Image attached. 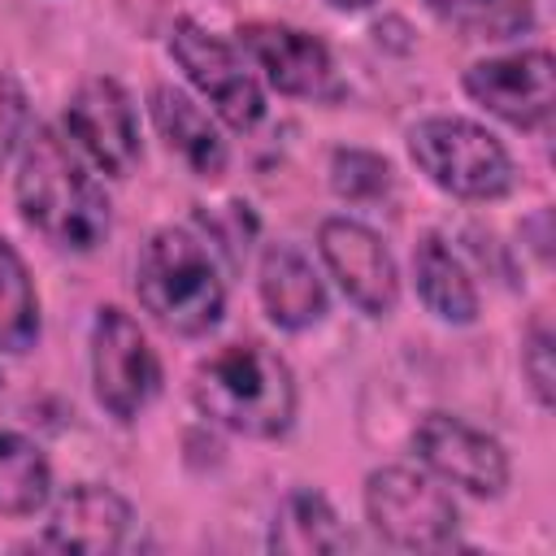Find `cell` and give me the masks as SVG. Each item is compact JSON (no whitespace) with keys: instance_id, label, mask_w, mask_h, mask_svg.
<instances>
[{"instance_id":"6da1fadb","label":"cell","mask_w":556,"mask_h":556,"mask_svg":"<svg viewBox=\"0 0 556 556\" xmlns=\"http://www.w3.org/2000/svg\"><path fill=\"white\" fill-rule=\"evenodd\" d=\"M13 195L22 222L61 252H96L109 235L104 187L83 169L70 139H61L52 126H35L22 139Z\"/></svg>"},{"instance_id":"7a4b0ae2","label":"cell","mask_w":556,"mask_h":556,"mask_svg":"<svg viewBox=\"0 0 556 556\" xmlns=\"http://www.w3.org/2000/svg\"><path fill=\"white\" fill-rule=\"evenodd\" d=\"M191 400L213 426L243 439H282L295 426L291 365L256 339L208 352L191 374Z\"/></svg>"},{"instance_id":"3957f363","label":"cell","mask_w":556,"mask_h":556,"mask_svg":"<svg viewBox=\"0 0 556 556\" xmlns=\"http://www.w3.org/2000/svg\"><path fill=\"white\" fill-rule=\"evenodd\" d=\"M135 295L156 326L182 339L208 334L226 308V282L213 252L182 226H165L143 243L135 265Z\"/></svg>"},{"instance_id":"277c9868","label":"cell","mask_w":556,"mask_h":556,"mask_svg":"<svg viewBox=\"0 0 556 556\" xmlns=\"http://www.w3.org/2000/svg\"><path fill=\"white\" fill-rule=\"evenodd\" d=\"M413 165L456 200H500L513 191V156L508 148L469 117H426L408 130Z\"/></svg>"},{"instance_id":"5b68a950","label":"cell","mask_w":556,"mask_h":556,"mask_svg":"<svg viewBox=\"0 0 556 556\" xmlns=\"http://www.w3.org/2000/svg\"><path fill=\"white\" fill-rule=\"evenodd\" d=\"M365 517L369 530L404 552H439L456 539L460 513L434 473L387 465L365 478Z\"/></svg>"},{"instance_id":"8992f818","label":"cell","mask_w":556,"mask_h":556,"mask_svg":"<svg viewBox=\"0 0 556 556\" xmlns=\"http://www.w3.org/2000/svg\"><path fill=\"white\" fill-rule=\"evenodd\" d=\"M91 387L117 421H135L161 391V361L148 334L117 304H104L91 321Z\"/></svg>"},{"instance_id":"52a82bcc","label":"cell","mask_w":556,"mask_h":556,"mask_svg":"<svg viewBox=\"0 0 556 556\" xmlns=\"http://www.w3.org/2000/svg\"><path fill=\"white\" fill-rule=\"evenodd\" d=\"M169 56L187 74V83L217 109V117L235 130H252L265 117V91L256 74L248 70V56H239L235 43L204 30L191 17H178L169 30Z\"/></svg>"},{"instance_id":"ba28073f","label":"cell","mask_w":556,"mask_h":556,"mask_svg":"<svg viewBox=\"0 0 556 556\" xmlns=\"http://www.w3.org/2000/svg\"><path fill=\"white\" fill-rule=\"evenodd\" d=\"M413 452L439 482H452L478 500H495L508 486L504 443L456 413H426L413 430Z\"/></svg>"},{"instance_id":"9c48e42d","label":"cell","mask_w":556,"mask_h":556,"mask_svg":"<svg viewBox=\"0 0 556 556\" xmlns=\"http://www.w3.org/2000/svg\"><path fill=\"white\" fill-rule=\"evenodd\" d=\"M239 48L278 96H291V100H339L343 96V78L334 70L330 48L300 26L248 22L239 26Z\"/></svg>"},{"instance_id":"30bf717a","label":"cell","mask_w":556,"mask_h":556,"mask_svg":"<svg viewBox=\"0 0 556 556\" xmlns=\"http://www.w3.org/2000/svg\"><path fill=\"white\" fill-rule=\"evenodd\" d=\"M317 252L339 282V291L365 313V317H387L400 304V269L391 248L352 217H326L317 226Z\"/></svg>"},{"instance_id":"8fae6325","label":"cell","mask_w":556,"mask_h":556,"mask_svg":"<svg viewBox=\"0 0 556 556\" xmlns=\"http://www.w3.org/2000/svg\"><path fill=\"white\" fill-rule=\"evenodd\" d=\"M552 74L556 70H552L547 48L486 56V61L465 70V96L517 130H543L552 122V109H556Z\"/></svg>"},{"instance_id":"7c38bea8","label":"cell","mask_w":556,"mask_h":556,"mask_svg":"<svg viewBox=\"0 0 556 556\" xmlns=\"http://www.w3.org/2000/svg\"><path fill=\"white\" fill-rule=\"evenodd\" d=\"M65 130L109 178H126L139 165V117L117 78H87L65 104Z\"/></svg>"},{"instance_id":"4fadbf2b","label":"cell","mask_w":556,"mask_h":556,"mask_svg":"<svg viewBox=\"0 0 556 556\" xmlns=\"http://www.w3.org/2000/svg\"><path fill=\"white\" fill-rule=\"evenodd\" d=\"M130 526H135V513L113 486L78 482L52 504L48 526H43V547H56V552H117V547H126Z\"/></svg>"},{"instance_id":"5bb4252c","label":"cell","mask_w":556,"mask_h":556,"mask_svg":"<svg viewBox=\"0 0 556 556\" xmlns=\"http://www.w3.org/2000/svg\"><path fill=\"white\" fill-rule=\"evenodd\" d=\"M256 291L278 330H308L326 317V282L295 243H269L256 269Z\"/></svg>"},{"instance_id":"9a60e30c","label":"cell","mask_w":556,"mask_h":556,"mask_svg":"<svg viewBox=\"0 0 556 556\" xmlns=\"http://www.w3.org/2000/svg\"><path fill=\"white\" fill-rule=\"evenodd\" d=\"M148 104H152V122H156L165 148H169L195 178H222L230 152H226V139H222L217 122H213L187 91H178V87H169V83H156L152 96H148Z\"/></svg>"},{"instance_id":"2e32d148","label":"cell","mask_w":556,"mask_h":556,"mask_svg":"<svg viewBox=\"0 0 556 556\" xmlns=\"http://www.w3.org/2000/svg\"><path fill=\"white\" fill-rule=\"evenodd\" d=\"M413 282L421 304L452 326H469L478 321V287L469 278V269L456 261V252L447 248L443 235H421L413 248Z\"/></svg>"},{"instance_id":"e0dca14e","label":"cell","mask_w":556,"mask_h":556,"mask_svg":"<svg viewBox=\"0 0 556 556\" xmlns=\"http://www.w3.org/2000/svg\"><path fill=\"white\" fill-rule=\"evenodd\" d=\"M269 547L274 552H291V556L343 552V547H352V534L343 530L339 513L330 508V500L321 491H291L274 513Z\"/></svg>"},{"instance_id":"ac0fdd59","label":"cell","mask_w":556,"mask_h":556,"mask_svg":"<svg viewBox=\"0 0 556 556\" xmlns=\"http://www.w3.org/2000/svg\"><path fill=\"white\" fill-rule=\"evenodd\" d=\"M52 495V465L43 447L0 426V517H35Z\"/></svg>"},{"instance_id":"d6986e66","label":"cell","mask_w":556,"mask_h":556,"mask_svg":"<svg viewBox=\"0 0 556 556\" xmlns=\"http://www.w3.org/2000/svg\"><path fill=\"white\" fill-rule=\"evenodd\" d=\"M39 343V295L22 252L0 235V352H30Z\"/></svg>"},{"instance_id":"ffe728a7","label":"cell","mask_w":556,"mask_h":556,"mask_svg":"<svg viewBox=\"0 0 556 556\" xmlns=\"http://www.w3.org/2000/svg\"><path fill=\"white\" fill-rule=\"evenodd\" d=\"M391 161L369 152V148H339L330 156V187L339 200H352V204H369V200H382L391 191Z\"/></svg>"},{"instance_id":"44dd1931","label":"cell","mask_w":556,"mask_h":556,"mask_svg":"<svg viewBox=\"0 0 556 556\" xmlns=\"http://www.w3.org/2000/svg\"><path fill=\"white\" fill-rule=\"evenodd\" d=\"M434 17L460 26V30H473V35H486V39H504L521 26H530V9L517 4V0H426Z\"/></svg>"},{"instance_id":"7402d4cb","label":"cell","mask_w":556,"mask_h":556,"mask_svg":"<svg viewBox=\"0 0 556 556\" xmlns=\"http://www.w3.org/2000/svg\"><path fill=\"white\" fill-rule=\"evenodd\" d=\"M521 374H526L539 408H552V400H556V339H552V326L543 317H534L526 339H521Z\"/></svg>"},{"instance_id":"603a6c76","label":"cell","mask_w":556,"mask_h":556,"mask_svg":"<svg viewBox=\"0 0 556 556\" xmlns=\"http://www.w3.org/2000/svg\"><path fill=\"white\" fill-rule=\"evenodd\" d=\"M26 126H30V104H26V91L9 78V74H0V169H4V161L22 148V139H26Z\"/></svg>"},{"instance_id":"cb8c5ba5","label":"cell","mask_w":556,"mask_h":556,"mask_svg":"<svg viewBox=\"0 0 556 556\" xmlns=\"http://www.w3.org/2000/svg\"><path fill=\"white\" fill-rule=\"evenodd\" d=\"M334 9H343V13H361V9H369L374 0H330Z\"/></svg>"}]
</instances>
